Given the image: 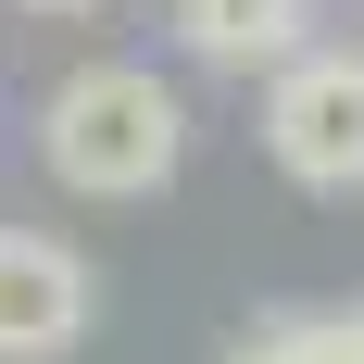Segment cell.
I'll use <instances>...</instances> for the list:
<instances>
[{
	"instance_id": "cell-1",
	"label": "cell",
	"mask_w": 364,
	"mask_h": 364,
	"mask_svg": "<svg viewBox=\"0 0 364 364\" xmlns=\"http://www.w3.org/2000/svg\"><path fill=\"white\" fill-rule=\"evenodd\" d=\"M38 164L75 201H151L188 164V113H176V88L151 63H75L38 101Z\"/></svg>"
},
{
	"instance_id": "cell-2",
	"label": "cell",
	"mask_w": 364,
	"mask_h": 364,
	"mask_svg": "<svg viewBox=\"0 0 364 364\" xmlns=\"http://www.w3.org/2000/svg\"><path fill=\"white\" fill-rule=\"evenodd\" d=\"M264 151L301 188H364V50H314L264 75Z\"/></svg>"
},
{
	"instance_id": "cell-3",
	"label": "cell",
	"mask_w": 364,
	"mask_h": 364,
	"mask_svg": "<svg viewBox=\"0 0 364 364\" xmlns=\"http://www.w3.org/2000/svg\"><path fill=\"white\" fill-rule=\"evenodd\" d=\"M101 314V277L63 252V239H26L0 226V364H63Z\"/></svg>"
},
{
	"instance_id": "cell-4",
	"label": "cell",
	"mask_w": 364,
	"mask_h": 364,
	"mask_svg": "<svg viewBox=\"0 0 364 364\" xmlns=\"http://www.w3.org/2000/svg\"><path fill=\"white\" fill-rule=\"evenodd\" d=\"M314 38V0H176V50L214 75H277Z\"/></svg>"
},
{
	"instance_id": "cell-5",
	"label": "cell",
	"mask_w": 364,
	"mask_h": 364,
	"mask_svg": "<svg viewBox=\"0 0 364 364\" xmlns=\"http://www.w3.org/2000/svg\"><path fill=\"white\" fill-rule=\"evenodd\" d=\"M239 364H352V339H339V314H277L264 339H239Z\"/></svg>"
},
{
	"instance_id": "cell-6",
	"label": "cell",
	"mask_w": 364,
	"mask_h": 364,
	"mask_svg": "<svg viewBox=\"0 0 364 364\" xmlns=\"http://www.w3.org/2000/svg\"><path fill=\"white\" fill-rule=\"evenodd\" d=\"M339 339H352V364H364V301H352V314H339Z\"/></svg>"
},
{
	"instance_id": "cell-7",
	"label": "cell",
	"mask_w": 364,
	"mask_h": 364,
	"mask_svg": "<svg viewBox=\"0 0 364 364\" xmlns=\"http://www.w3.org/2000/svg\"><path fill=\"white\" fill-rule=\"evenodd\" d=\"M26 13H101V0H26Z\"/></svg>"
}]
</instances>
